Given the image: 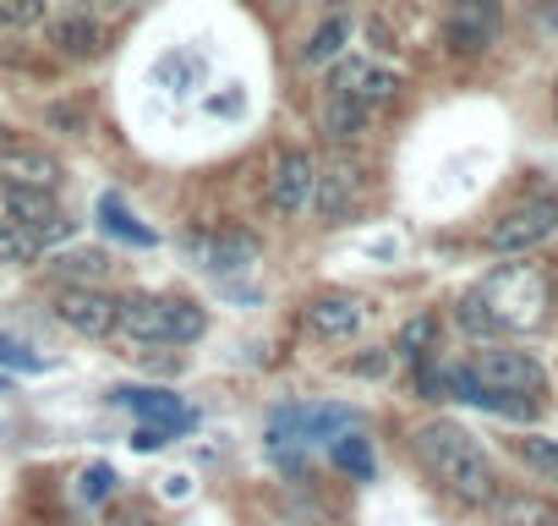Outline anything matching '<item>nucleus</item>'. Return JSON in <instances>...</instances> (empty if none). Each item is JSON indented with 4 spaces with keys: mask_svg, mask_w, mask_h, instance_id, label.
<instances>
[{
    "mask_svg": "<svg viewBox=\"0 0 558 526\" xmlns=\"http://www.w3.org/2000/svg\"><path fill=\"white\" fill-rule=\"evenodd\" d=\"M547 319V280L536 263H504L460 297L465 335H525Z\"/></svg>",
    "mask_w": 558,
    "mask_h": 526,
    "instance_id": "obj_1",
    "label": "nucleus"
},
{
    "mask_svg": "<svg viewBox=\"0 0 558 526\" xmlns=\"http://www.w3.org/2000/svg\"><path fill=\"white\" fill-rule=\"evenodd\" d=\"M411 450L422 461V471L460 504H493L498 499V477L482 455V444L460 428V422H422L411 433Z\"/></svg>",
    "mask_w": 558,
    "mask_h": 526,
    "instance_id": "obj_2",
    "label": "nucleus"
},
{
    "mask_svg": "<svg viewBox=\"0 0 558 526\" xmlns=\"http://www.w3.org/2000/svg\"><path fill=\"white\" fill-rule=\"evenodd\" d=\"M116 330L132 340H159V346H192L208 319L192 297H159V291H132L116 302Z\"/></svg>",
    "mask_w": 558,
    "mask_h": 526,
    "instance_id": "obj_3",
    "label": "nucleus"
},
{
    "mask_svg": "<svg viewBox=\"0 0 558 526\" xmlns=\"http://www.w3.org/2000/svg\"><path fill=\"white\" fill-rule=\"evenodd\" d=\"M471 384L487 390V395H520V401H542L547 395V373L536 357L525 351H498V346H482L471 362H465Z\"/></svg>",
    "mask_w": 558,
    "mask_h": 526,
    "instance_id": "obj_4",
    "label": "nucleus"
},
{
    "mask_svg": "<svg viewBox=\"0 0 558 526\" xmlns=\"http://www.w3.org/2000/svg\"><path fill=\"white\" fill-rule=\"evenodd\" d=\"M553 230H558V198H531V203L509 208L504 219H493L487 247L493 252H525V247L547 241Z\"/></svg>",
    "mask_w": 558,
    "mask_h": 526,
    "instance_id": "obj_5",
    "label": "nucleus"
},
{
    "mask_svg": "<svg viewBox=\"0 0 558 526\" xmlns=\"http://www.w3.org/2000/svg\"><path fill=\"white\" fill-rule=\"evenodd\" d=\"M444 39H449L454 56H482L498 39V0H454Z\"/></svg>",
    "mask_w": 558,
    "mask_h": 526,
    "instance_id": "obj_6",
    "label": "nucleus"
},
{
    "mask_svg": "<svg viewBox=\"0 0 558 526\" xmlns=\"http://www.w3.org/2000/svg\"><path fill=\"white\" fill-rule=\"evenodd\" d=\"M313 192H318V165H313V154H302V148L279 154V165H274V176H268V203H274V214H302V208L313 203Z\"/></svg>",
    "mask_w": 558,
    "mask_h": 526,
    "instance_id": "obj_7",
    "label": "nucleus"
},
{
    "mask_svg": "<svg viewBox=\"0 0 558 526\" xmlns=\"http://www.w3.org/2000/svg\"><path fill=\"white\" fill-rule=\"evenodd\" d=\"M56 319H61L72 335L99 340V335L116 330V302H110L99 286H66V291L56 297Z\"/></svg>",
    "mask_w": 558,
    "mask_h": 526,
    "instance_id": "obj_8",
    "label": "nucleus"
},
{
    "mask_svg": "<svg viewBox=\"0 0 558 526\" xmlns=\"http://www.w3.org/2000/svg\"><path fill=\"white\" fill-rule=\"evenodd\" d=\"M257 236L252 230H208V236H192V258L214 275H235V270H252L257 263Z\"/></svg>",
    "mask_w": 558,
    "mask_h": 526,
    "instance_id": "obj_9",
    "label": "nucleus"
},
{
    "mask_svg": "<svg viewBox=\"0 0 558 526\" xmlns=\"http://www.w3.org/2000/svg\"><path fill=\"white\" fill-rule=\"evenodd\" d=\"M335 94H345V99H356V105H389V99L400 94V77H395L389 67L367 61V56H345L340 72H335Z\"/></svg>",
    "mask_w": 558,
    "mask_h": 526,
    "instance_id": "obj_10",
    "label": "nucleus"
},
{
    "mask_svg": "<svg viewBox=\"0 0 558 526\" xmlns=\"http://www.w3.org/2000/svg\"><path fill=\"white\" fill-rule=\"evenodd\" d=\"M116 401H121L132 417H143L148 428H159L165 439H175V433L197 428V411H192V406H181V401H175V395H165V390H116Z\"/></svg>",
    "mask_w": 558,
    "mask_h": 526,
    "instance_id": "obj_11",
    "label": "nucleus"
},
{
    "mask_svg": "<svg viewBox=\"0 0 558 526\" xmlns=\"http://www.w3.org/2000/svg\"><path fill=\"white\" fill-rule=\"evenodd\" d=\"M7 214H12L23 230H34L39 241H61V236L72 230V219H61L56 198L39 192V187H7Z\"/></svg>",
    "mask_w": 558,
    "mask_h": 526,
    "instance_id": "obj_12",
    "label": "nucleus"
},
{
    "mask_svg": "<svg viewBox=\"0 0 558 526\" xmlns=\"http://www.w3.org/2000/svg\"><path fill=\"white\" fill-rule=\"evenodd\" d=\"M0 181H7V187H39V192H56L61 165H56L45 148L7 143V148H0Z\"/></svg>",
    "mask_w": 558,
    "mask_h": 526,
    "instance_id": "obj_13",
    "label": "nucleus"
},
{
    "mask_svg": "<svg viewBox=\"0 0 558 526\" xmlns=\"http://www.w3.org/2000/svg\"><path fill=\"white\" fill-rule=\"evenodd\" d=\"M356 330H362V302L356 297L329 291V297L307 302V335H318V340H351Z\"/></svg>",
    "mask_w": 558,
    "mask_h": 526,
    "instance_id": "obj_14",
    "label": "nucleus"
},
{
    "mask_svg": "<svg viewBox=\"0 0 558 526\" xmlns=\"http://www.w3.org/2000/svg\"><path fill=\"white\" fill-rule=\"evenodd\" d=\"M493 504H498V526H558V504H547L542 493H509Z\"/></svg>",
    "mask_w": 558,
    "mask_h": 526,
    "instance_id": "obj_15",
    "label": "nucleus"
},
{
    "mask_svg": "<svg viewBox=\"0 0 558 526\" xmlns=\"http://www.w3.org/2000/svg\"><path fill=\"white\" fill-rule=\"evenodd\" d=\"M345 45H351V17H329V23L307 39L302 67H329V61H340V56H345Z\"/></svg>",
    "mask_w": 558,
    "mask_h": 526,
    "instance_id": "obj_16",
    "label": "nucleus"
},
{
    "mask_svg": "<svg viewBox=\"0 0 558 526\" xmlns=\"http://www.w3.org/2000/svg\"><path fill=\"white\" fill-rule=\"evenodd\" d=\"M318 181H324V187L313 192L318 214H324V219H340V214H345V203L356 198V170H351V165H335V170H329V176H318Z\"/></svg>",
    "mask_w": 558,
    "mask_h": 526,
    "instance_id": "obj_17",
    "label": "nucleus"
},
{
    "mask_svg": "<svg viewBox=\"0 0 558 526\" xmlns=\"http://www.w3.org/2000/svg\"><path fill=\"white\" fill-rule=\"evenodd\" d=\"M50 270H56L61 280H77V286H99V280L110 275V258H105L99 247H88V252H66V258H56Z\"/></svg>",
    "mask_w": 558,
    "mask_h": 526,
    "instance_id": "obj_18",
    "label": "nucleus"
},
{
    "mask_svg": "<svg viewBox=\"0 0 558 526\" xmlns=\"http://www.w3.org/2000/svg\"><path fill=\"white\" fill-rule=\"evenodd\" d=\"M395 351L411 357V362H422L427 351H438V313H416V319L395 335Z\"/></svg>",
    "mask_w": 558,
    "mask_h": 526,
    "instance_id": "obj_19",
    "label": "nucleus"
},
{
    "mask_svg": "<svg viewBox=\"0 0 558 526\" xmlns=\"http://www.w3.org/2000/svg\"><path fill=\"white\" fill-rule=\"evenodd\" d=\"M99 39H105V34H99V23H94V17H83V12L56 23V45H61L66 56H94V50H99Z\"/></svg>",
    "mask_w": 558,
    "mask_h": 526,
    "instance_id": "obj_20",
    "label": "nucleus"
},
{
    "mask_svg": "<svg viewBox=\"0 0 558 526\" xmlns=\"http://www.w3.org/2000/svg\"><path fill=\"white\" fill-rule=\"evenodd\" d=\"M99 219H105V230H116L121 241H137V247H154V230L148 225H137L132 219V208L110 192V198H99Z\"/></svg>",
    "mask_w": 558,
    "mask_h": 526,
    "instance_id": "obj_21",
    "label": "nucleus"
},
{
    "mask_svg": "<svg viewBox=\"0 0 558 526\" xmlns=\"http://www.w3.org/2000/svg\"><path fill=\"white\" fill-rule=\"evenodd\" d=\"M45 241L34 236V230H23L17 219H0V263H12V270H23V263H34V252H39Z\"/></svg>",
    "mask_w": 558,
    "mask_h": 526,
    "instance_id": "obj_22",
    "label": "nucleus"
},
{
    "mask_svg": "<svg viewBox=\"0 0 558 526\" xmlns=\"http://www.w3.org/2000/svg\"><path fill=\"white\" fill-rule=\"evenodd\" d=\"M362 116H367V105H356V99L335 94V99H329V110H324V132H329L335 143H345V138H356V132H362Z\"/></svg>",
    "mask_w": 558,
    "mask_h": 526,
    "instance_id": "obj_23",
    "label": "nucleus"
},
{
    "mask_svg": "<svg viewBox=\"0 0 558 526\" xmlns=\"http://www.w3.org/2000/svg\"><path fill=\"white\" fill-rule=\"evenodd\" d=\"M514 455H520L542 482H558V444H553V439H536V433H531V439H514Z\"/></svg>",
    "mask_w": 558,
    "mask_h": 526,
    "instance_id": "obj_24",
    "label": "nucleus"
},
{
    "mask_svg": "<svg viewBox=\"0 0 558 526\" xmlns=\"http://www.w3.org/2000/svg\"><path fill=\"white\" fill-rule=\"evenodd\" d=\"M335 461H340L351 477H373V450H367V439H362V433H351V428L335 439Z\"/></svg>",
    "mask_w": 558,
    "mask_h": 526,
    "instance_id": "obj_25",
    "label": "nucleus"
},
{
    "mask_svg": "<svg viewBox=\"0 0 558 526\" xmlns=\"http://www.w3.org/2000/svg\"><path fill=\"white\" fill-rule=\"evenodd\" d=\"M45 17V0H0V28H34Z\"/></svg>",
    "mask_w": 558,
    "mask_h": 526,
    "instance_id": "obj_26",
    "label": "nucleus"
},
{
    "mask_svg": "<svg viewBox=\"0 0 558 526\" xmlns=\"http://www.w3.org/2000/svg\"><path fill=\"white\" fill-rule=\"evenodd\" d=\"M110 482H116V471L99 461V466H88V471L77 477V499H83V504H99V499L110 493Z\"/></svg>",
    "mask_w": 558,
    "mask_h": 526,
    "instance_id": "obj_27",
    "label": "nucleus"
},
{
    "mask_svg": "<svg viewBox=\"0 0 558 526\" xmlns=\"http://www.w3.org/2000/svg\"><path fill=\"white\" fill-rule=\"evenodd\" d=\"M0 362L17 368V373H39V368H45V362H39L28 346H17V340H7V335H0Z\"/></svg>",
    "mask_w": 558,
    "mask_h": 526,
    "instance_id": "obj_28",
    "label": "nucleus"
},
{
    "mask_svg": "<svg viewBox=\"0 0 558 526\" xmlns=\"http://www.w3.org/2000/svg\"><path fill=\"white\" fill-rule=\"evenodd\" d=\"M0 148H7V121H0Z\"/></svg>",
    "mask_w": 558,
    "mask_h": 526,
    "instance_id": "obj_29",
    "label": "nucleus"
},
{
    "mask_svg": "<svg viewBox=\"0 0 558 526\" xmlns=\"http://www.w3.org/2000/svg\"><path fill=\"white\" fill-rule=\"evenodd\" d=\"M110 7H116V0H110Z\"/></svg>",
    "mask_w": 558,
    "mask_h": 526,
    "instance_id": "obj_30",
    "label": "nucleus"
}]
</instances>
